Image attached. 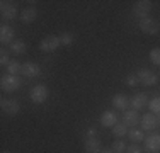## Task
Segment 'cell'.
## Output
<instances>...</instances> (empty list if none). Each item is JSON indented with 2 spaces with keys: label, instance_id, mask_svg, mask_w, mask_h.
Returning a JSON list of instances; mask_svg holds the SVG:
<instances>
[{
  "label": "cell",
  "instance_id": "obj_1",
  "mask_svg": "<svg viewBox=\"0 0 160 153\" xmlns=\"http://www.w3.org/2000/svg\"><path fill=\"white\" fill-rule=\"evenodd\" d=\"M0 85H2V90L3 92H16L21 89L22 85V78L17 75H2L0 78Z\"/></svg>",
  "mask_w": 160,
  "mask_h": 153
},
{
  "label": "cell",
  "instance_id": "obj_2",
  "mask_svg": "<svg viewBox=\"0 0 160 153\" xmlns=\"http://www.w3.org/2000/svg\"><path fill=\"white\" fill-rule=\"evenodd\" d=\"M29 97H31V101L34 104H43L49 97V89L46 85H34L31 92H29Z\"/></svg>",
  "mask_w": 160,
  "mask_h": 153
},
{
  "label": "cell",
  "instance_id": "obj_3",
  "mask_svg": "<svg viewBox=\"0 0 160 153\" xmlns=\"http://www.w3.org/2000/svg\"><path fill=\"white\" fill-rule=\"evenodd\" d=\"M62 44V41H60L58 36H55V34H49V36L43 37L39 43V49L43 53H51L55 51V49H58V46Z\"/></svg>",
  "mask_w": 160,
  "mask_h": 153
},
{
  "label": "cell",
  "instance_id": "obj_4",
  "mask_svg": "<svg viewBox=\"0 0 160 153\" xmlns=\"http://www.w3.org/2000/svg\"><path fill=\"white\" fill-rule=\"evenodd\" d=\"M138 26H140V29H142L145 34H150V36H153V34H157L160 31V24L155 21V19H152V17L140 19Z\"/></svg>",
  "mask_w": 160,
  "mask_h": 153
},
{
  "label": "cell",
  "instance_id": "obj_5",
  "mask_svg": "<svg viewBox=\"0 0 160 153\" xmlns=\"http://www.w3.org/2000/svg\"><path fill=\"white\" fill-rule=\"evenodd\" d=\"M136 76H138L142 85H155V83L158 82V75H155L153 72L148 70V68H140V70L136 72Z\"/></svg>",
  "mask_w": 160,
  "mask_h": 153
},
{
  "label": "cell",
  "instance_id": "obj_6",
  "mask_svg": "<svg viewBox=\"0 0 160 153\" xmlns=\"http://www.w3.org/2000/svg\"><path fill=\"white\" fill-rule=\"evenodd\" d=\"M150 10H152L150 0H140V2H136L135 7H133V15H136V17H140V19H145V17H148Z\"/></svg>",
  "mask_w": 160,
  "mask_h": 153
},
{
  "label": "cell",
  "instance_id": "obj_7",
  "mask_svg": "<svg viewBox=\"0 0 160 153\" xmlns=\"http://www.w3.org/2000/svg\"><path fill=\"white\" fill-rule=\"evenodd\" d=\"M0 106H2L3 112L9 114V116H16V114H19V111H21V104L17 101H14V99H2Z\"/></svg>",
  "mask_w": 160,
  "mask_h": 153
},
{
  "label": "cell",
  "instance_id": "obj_8",
  "mask_svg": "<svg viewBox=\"0 0 160 153\" xmlns=\"http://www.w3.org/2000/svg\"><path fill=\"white\" fill-rule=\"evenodd\" d=\"M0 15H2V19L12 21V19L17 17V7L10 2H2V5H0Z\"/></svg>",
  "mask_w": 160,
  "mask_h": 153
},
{
  "label": "cell",
  "instance_id": "obj_9",
  "mask_svg": "<svg viewBox=\"0 0 160 153\" xmlns=\"http://www.w3.org/2000/svg\"><path fill=\"white\" fill-rule=\"evenodd\" d=\"M99 121H101V126H104V128H114L118 124V114L114 111H104Z\"/></svg>",
  "mask_w": 160,
  "mask_h": 153
},
{
  "label": "cell",
  "instance_id": "obj_10",
  "mask_svg": "<svg viewBox=\"0 0 160 153\" xmlns=\"http://www.w3.org/2000/svg\"><path fill=\"white\" fill-rule=\"evenodd\" d=\"M145 150L150 151V153L160 151V135L158 133H153L152 136H148L145 140Z\"/></svg>",
  "mask_w": 160,
  "mask_h": 153
},
{
  "label": "cell",
  "instance_id": "obj_11",
  "mask_svg": "<svg viewBox=\"0 0 160 153\" xmlns=\"http://www.w3.org/2000/svg\"><path fill=\"white\" fill-rule=\"evenodd\" d=\"M129 104H131V107L135 111H143L145 107L148 106L147 94H136V95H133V97L129 99Z\"/></svg>",
  "mask_w": 160,
  "mask_h": 153
},
{
  "label": "cell",
  "instance_id": "obj_12",
  "mask_svg": "<svg viewBox=\"0 0 160 153\" xmlns=\"http://www.w3.org/2000/svg\"><path fill=\"white\" fill-rule=\"evenodd\" d=\"M22 75L29 76V78H34V76H38L41 73V68L38 63H32V61H26L24 65H22V70H21Z\"/></svg>",
  "mask_w": 160,
  "mask_h": 153
},
{
  "label": "cell",
  "instance_id": "obj_13",
  "mask_svg": "<svg viewBox=\"0 0 160 153\" xmlns=\"http://www.w3.org/2000/svg\"><path fill=\"white\" fill-rule=\"evenodd\" d=\"M0 41L2 44H12L14 43V29L7 24L0 26Z\"/></svg>",
  "mask_w": 160,
  "mask_h": 153
},
{
  "label": "cell",
  "instance_id": "obj_14",
  "mask_svg": "<svg viewBox=\"0 0 160 153\" xmlns=\"http://www.w3.org/2000/svg\"><path fill=\"white\" fill-rule=\"evenodd\" d=\"M158 126V119L155 114H145L142 117V129H147V131H153L155 128Z\"/></svg>",
  "mask_w": 160,
  "mask_h": 153
},
{
  "label": "cell",
  "instance_id": "obj_15",
  "mask_svg": "<svg viewBox=\"0 0 160 153\" xmlns=\"http://www.w3.org/2000/svg\"><path fill=\"white\" fill-rule=\"evenodd\" d=\"M112 106L114 109H119V111H128L129 106V97L124 94H116L112 97Z\"/></svg>",
  "mask_w": 160,
  "mask_h": 153
},
{
  "label": "cell",
  "instance_id": "obj_16",
  "mask_svg": "<svg viewBox=\"0 0 160 153\" xmlns=\"http://www.w3.org/2000/svg\"><path fill=\"white\" fill-rule=\"evenodd\" d=\"M138 122H140V116L135 109H129V111H124L123 112V124L133 128V126H136Z\"/></svg>",
  "mask_w": 160,
  "mask_h": 153
},
{
  "label": "cell",
  "instance_id": "obj_17",
  "mask_svg": "<svg viewBox=\"0 0 160 153\" xmlns=\"http://www.w3.org/2000/svg\"><path fill=\"white\" fill-rule=\"evenodd\" d=\"M36 17H38V10H36V7H32V5L21 12V21L24 22V24H32V22L36 21Z\"/></svg>",
  "mask_w": 160,
  "mask_h": 153
},
{
  "label": "cell",
  "instance_id": "obj_18",
  "mask_svg": "<svg viewBox=\"0 0 160 153\" xmlns=\"http://www.w3.org/2000/svg\"><path fill=\"white\" fill-rule=\"evenodd\" d=\"M83 148H85L87 153H101L102 151V145L97 138H87Z\"/></svg>",
  "mask_w": 160,
  "mask_h": 153
},
{
  "label": "cell",
  "instance_id": "obj_19",
  "mask_svg": "<svg viewBox=\"0 0 160 153\" xmlns=\"http://www.w3.org/2000/svg\"><path fill=\"white\" fill-rule=\"evenodd\" d=\"M26 49H28V46H26L24 41H14L12 44H10V53H12L14 56H21L26 53Z\"/></svg>",
  "mask_w": 160,
  "mask_h": 153
},
{
  "label": "cell",
  "instance_id": "obj_20",
  "mask_svg": "<svg viewBox=\"0 0 160 153\" xmlns=\"http://www.w3.org/2000/svg\"><path fill=\"white\" fill-rule=\"evenodd\" d=\"M128 136H129V140H131L133 143H140V141L145 140L143 129H136V128H133L131 131H128Z\"/></svg>",
  "mask_w": 160,
  "mask_h": 153
},
{
  "label": "cell",
  "instance_id": "obj_21",
  "mask_svg": "<svg viewBox=\"0 0 160 153\" xmlns=\"http://www.w3.org/2000/svg\"><path fill=\"white\" fill-rule=\"evenodd\" d=\"M112 135L116 138H123L124 135H128V126L123 124V122H119V124H116L112 128Z\"/></svg>",
  "mask_w": 160,
  "mask_h": 153
},
{
  "label": "cell",
  "instance_id": "obj_22",
  "mask_svg": "<svg viewBox=\"0 0 160 153\" xmlns=\"http://www.w3.org/2000/svg\"><path fill=\"white\" fill-rule=\"evenodd\" d=\"M21 70H22V65L19 63V61H10L9 67H7V72H9V75H17Z\"/></svg>",
  "mask_w": 160,
  "mask_h": 153
},
{
  "label": "cell",
  "instance_id": "obj_23",
  "mask_svg": "<svg viewBox=\"0 0 160 153\" xmlns=\"http://www.w3.org/2000/svg\"><path fill=\"white\" fill-rule=\"evenodd\" d=\"M148 58H150V61L153 65L160 67V48H153V49H152L150 55H148Z\"/></svg>",
  "mask_w": 160,
  "mask_h": 153
},
{
  "label": "cell",
  "instance_id": "obj_24",
  "mask_svg": "<svg viewBox=\"0 0 160 153\" xmlns=\"http://www.w3.org/2000/svg\"><path fill=\"white\" fill-rule=\"evenodd\" d=\"M60 41H62L63 46H72V44H73V41H75V36H73V34H70V32H63L62 36H60Z\"/></svg>",
  "mask_w": 160,
  "mask_h": 153
},
{
  "label": "cell",
  "instance_id": "obj_25",
  "mask_svg": "<svg viewBox=\"0 0 160 153\" xmlns=\"http://www.w3.org/2000/svg\"><path fill=\"white\" fill-rule=\"evenodd\" d=\"M148 107L153 114H160V97H153L150 102H148Z\"/></svg>",
  "mask_w": 160,
  "mask_h": 153
},
{
  "label": "cell",
  "instance_id": "obj_26",
  "mask_svg": "<svg viewBox=\"0 0 160 153\" xmlns=\"http://www.w3.org/2000/svg\"><path fill=\"white\" fill-rule=\"evenodd\" d=\"M112 151L114 153H123V151H126V146H124V143L121 140H116L112 143Z\"/></svg>",
  "mask_w": 160,
  "mask_h": 153
},
{
  "label": "cell",
  "instance_id": "obj_27",
  "mask_svg": "<svg viewBox=\"0 0 160 153\" xmlns=\"http://www.w3.org/2000/svg\"><path fill=\"white\" fill-rule=\"evenodd\" d=\"M9 63H10L9 53H7L5 49H2V53H0V65H2V67H9Z\"/></svg>",
  "mask_w": 160,
  "mask_h": 153
},
{
  "label": "cell",
  "instance_id": "obj_28",
  "mask_svg": "<svg viewBox=\"0 0 160 153\" xmlns=\"http://www.w3.org/2000/svg\"><path fill=\"white\" fill-rule=\"evenodd\" d=\"M138 83H140V80H138V76H136V75L129 73V75L126 76V85H128V87H136Z\"/></svg>",
  "mask_w": 160,
  "mask_h": 153
},
{
  "label": "cell",
  "instance_id": "obj_29",
  "mask_svg": "<svg viewBox=\"0 0 160 153\" xmlns=\"http://www.w3.org/2000/svg\"><path fill=\"white\" fill-rule=\"evenodd\" d=\"M126 153H142V148L135 143V145H131V146L126 148Z\"/></svg>",
  "mask_w": 160,
  "mask_h": 153
},
{
  "label": "cell",
  "instance_id": "obj_30",
  "mask_svg": "<svg viewBox=\"0 0 160 153\" xmlns=\"http://www.w3.org/2000/svg\"><path fill=\"white\" fill-rule=\"evenodd\" d=\"M85 136H87V138H96V129H94V128H87Z\"/></svg>",
  "mask_w": 160,
  "mask_h": 153
},
{
  "label": "cell",
  "instance_id": "obj_31",
  "mask_svg": "<svg viewBox=\"0 0 160 153\" xmlns=\"http://www.w3.org/2000/svg\"><path fill=\"white\" fill-rule=\"evenodd\" d=\"M101 153H114V151H112V148H102Z\"/></svg>",
  "mask_w": 160,
  "mask_h": 153
},
{
  "label": "cell",
  "instance_id": "obj_32",
  "mask_svg": "<svg viewBox=\"0 0 160 153\" xmlns=\"http://www.w3.org/2000/svg\"><path fill=\"white\" fill-rule=\"evenodd\" d=\"M157 119H158V122H160V114H157Z\"/></svg>",
  "mask_w": 160,
  "mask_h": 153
},
{
  "label": "cell",
  "instance_id": "obj_33",
  "mask_svg": "<svg viewBox=\"0 0 160 153\" xmlns=\"http://www.w3.org/2000/svg\"><path fill=\"white\" fill-rule=\"evenodd\" d=\"M2 153H10V151H2Z\"/></svg>",
  "mask_w": 160,
  "mask_h": 153
}]
</instances>
